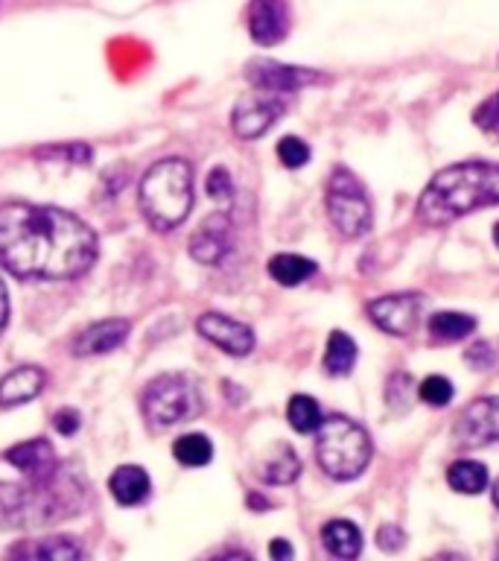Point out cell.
<instances>
[{
  "instance_id": "obj_32",
  "label": "cell",
  "mask_w": 499,
  "mask_h": 561,
  "mask_svg": "<svg viewBox=\"0 0 499 561\" xmlns=\"http://www.w3.org/2000/svg\"><path fill=\"white\" fill-rule=\"evenodd\" d=\"M473 123H476L479 129H499V91L494 96H488V100L473 112Z\"/></svg>"
},
{
  "instance_id": "obj_4",
  "label": "cell",
  "mask_w": 499,
  "mask_h": 561,
  "mask_svg": "<svg viewBox=\"0 0 499 561\" xmlns=\"http://www.w3.org/2000/svg\"><path fill=\"white\" fill-rule=\"evenodd\" d=\"M143 217L155 231H173L193 208V170L182 158H164L143 173L138 187Z\"/></svg>"
},
{
  "instance_id": "obj_12",
  "label": "cell",
  "mask_w": 499,
  "mask_h": 561,
  "mask_svg": "<svg viewBox=\"0 0 499 561\" xmlns=\"http://www.w3.org/2000/svg\"><path fill=\"white\" fill-rule=\"evenodd\" d=\"M289 3L287 0H252L248 3V35L260 47H275L289 35Z\"/></svg>"
},
{
  "instance_id": "obj_34",
  "label": "cell",
  "mask_w": 499,
  "mask_h": 561,
  "mask_svg": "<svg viewBox=\"0 0 499 561\" xmlns=\"http://www.w3.org/2000/svg\"><path fill=\"white\" fill-rule=\"evenodd\" d=\"M464 357H467V366L479 368V371L481 368H490L494 363H497V354H494V348H490L488 342H476V345H471Z\"/></svg>"
},
{
  "instance_id": "obj_29",
  "label": "cell",
  "mask_w": 499,
  "mask_h": 561,
  "mask_svg": "<svg viewBox=\"0 0 499 561\" xmlns=\"http://www.w3.org/2000/svg\"><path fill=\"white\" fill-rule=\"evenodd\" d=\"M278 158L283 167L298 170V167H304L306 161H310V147H306L301 138H295V135H287V138H280L278 144Z\"/></svg>"
},
{
  "instance_id": "obj_11",
  "label": "cell",
  "mask_w": 499,
  "mask_h": 561,
  "mask_svg": "<svg viewBox=\"0 0 499 561\" xmlns=\"http://www.w3.org/2000/svg\"><path fill=\"white\" fill-rule=\"evenodd\" d=\"M283 100H278L275 94L263 96H245L234 105V114H231V126H234L236 138L254 140L266 135V131L275 126L280 114H283Z\"/></svg>"
},
{
  "instance_id": "obj_26",
  "label": "cell",
  "mask_w": 499,
  "mask_h": 561,
  "mask_svg": "<svg viewBox=\"0 0 499 561\" xmlns=\"http://www.w3.org/2000/svg\"><path fill=\"white\" fill-rule=\"evenodd\" d=\"M175 459L187 468H201V465H208L213 459V445H210L208 436H201V433H184L178 442L173 445Z\"/></svg>"
},
{
  "instance_id": "obj_16",
  "label": "cell",
  "mask_w": 499,
  "mask_h": 561,
  "mask_svg": "<svg viewBox=\"0 0 499 561\" xmlns=\"http://www.w3.org/2000/svg\"><path fill=\"white\" fill-rule=\"evenodd\" d=\"M228 252H231V219L225 214H213L190 237V257L205 266H217L225 261Z\"/></svg>"
},
{
  "instance_id": "obj_1",
  "label": "cell",
  "mask_w": 499,
  "mask_h": 561,
  "mask_svg": "<svg viewBox=\"0 0 499 561\" xmlns=\"http://www.w3.org/2000/svg\"><path fill=\"white\" fill-rule=\"evenodd\" d=\"M96 261L94 228L53 205H0V266L15 278L68 280Z\"/></svg>"
},
{
  "instance_id": "obj_31",
  "label": "cell",
  "mask_w": 499,
  "mask_h": 561,
  "mask_svg": "<svg viewBox=\"0 0 499 561\" xmlns=\"http://www.w3.org/2000/svg\"><path fill=\"white\" fill-rule=\"evenodd\" d=\"M205 191L213 199H231V193H234V182H231V173H228L225 167H213L208 175V182H205Z\"/></svg>"
},
{
  "instance_id": "obj_41",
  "label": "cell",
  "mask_w": 499,
  "mask_h": 561,
  "mask_svg": "<svg viewBox=\"0 0 499 561\" xmlns=\"http://www.w3.org/2000/svg\"><path fill=\"white\" fill-rule=\"evenodd\" d=\"M494 503H497V508H499V480H497V485H494Z\"/></svg>"
},
{
  "instance_id": "obj_14",
  "label": "cell",
  "mask_w": 499,
  "mask_h": 561,
  "mask_svg": "<svg viewBox=\"0 0 499 561\" xmlns=\"http://www.w3.org/2000/svg\"><path fill=\"white\" fill-rule=\"evenodd\" d=\"M3 561H85V552L68 535H47L12 543Z\"/></svg>"
},
{
  "instance_id": "obj_20",
  "label": "cell",
  "mask_w": 499,
  "mask_h": 561,
  "mask_svg": "<svg viewBox=\"0 0 499 561\" xmlns=\"http://www.w3.org/2000/svg\"><path fill=\"white\" fill-rule=\"evenodd\" d=\"M322 543L333 559L353 561L362 552V533L350 520H330L322 529Z\"/></svg>"
},
{
  "instance_id": "obj_15",
  "label": "cell",
  "mask_w": 499,
  "mask_h": 561,
  "mask_svg": "<svg viewBox=\"0 0 499 561\" xmlns=\"http://www.w3.org/2000/svg\"><path fill=\"white\" fill-rule=\"evenodd\" d=\"M7 462L24 473L30 482L50 480L59 471V459H56V450L47 438H30V442L9 447Z\"/></svg>"
},
{
  "instance_id": "obj_27",
  "label": "cell",
  "mask_w": 499,
  "mask_h": 561,
  "mask_svg": "<svg viewBox=\"0 0 499 561\" xmlns=\"http://www.w3.org/2000/svg\"><path fill=\"white\" fill-rule=\"evenodd\" d=\"M287 419L298 433H315V430L322 427V410H318V401L310 398V394H292L287 407Z\"/></svg>"
},
{
  "instance_id": "obj_35",
  "label": "cell",
  "mask_w": 499,
  "mask_h": 561,
  "mask_svg": "<svg viewBox=\"0 0 499 561\" xmlns=\"http://www.w3.org/2000/svg\"><path fill=\"white\" fill-rule=\"evenodd\" d=\"M385 394H388V401L394 407H403V403H409V375H392L388 386H385Z\"/></svg>"
},
{
  "instance_id": "obj_38",
  "label": "cell",
  "mask_w": 499,
  "mask_h": 561,
  "mask_svg": "<svg viewBox=\"0 0 499 561\" xmlns=\"http://www.w3.org/2000/svg\"><path fill=\"white\" fill-rule=\"evenodd\" d=\"M7 322H9V293L7 287H3V280H0V333H3Z\"/></svg>"
},
{
  "instance_id": "obj_21",
  "label": "cell",
  "mask_w": 499,
  "mask_h": 561,
  "mask_svg": "<svg viewBox=\"0 0 499 561\" xmlns=\"http://www.w3.org/2000/svg\"><path fill=\"white\" fill-rule=\"evenodd\" d=\"M432 340L438 342H462L464 336H471L476 331V316L459 313V310H438L429 316L427 322Z\"/></svg>"
},
{
  "instance_id": "obj_7",
  "label": "cell",
  "mask_w": 499,
  "mask_h": 561,
  "mask_svg": "<svg viewBox=\"0 0 499 561\" xmlns=\"http://www.w3.org/2000/svg\"><path fill=\"white\" fill-rule=\"evenodd\" d=\"M327 214L341 237L357 240L371 228V202L357 175L339 167L327 182Z\"/></svg>"
},
{
  "instance_id": "obj_36",
  "label": "cell",
  "mask_w": 499,
  "mask_h": 561,
  "mask_svg": "<svg viewBox=\"0 0 499 561\" xmlns=\"http://www.w3.org/2000/svg\"><path fill=\"white\" fill-rule=\"evenodd\" d=\"M79 424H82V419H79L77 410H59L53 415V427L59 430L61 436H73L79 430Z\"/></svg>"
},
{
  "instance_id": "obj_42",
  "label": "cell",
  "mask_w": 499,
  "mask_h": 561,
  "mask_svg": "<svg viewBox=\"0 0 499 561\" xmlns=\"http://www.w3.org/2000/svg\"><path fill=\"white\" fill-rule=\"evenodd\" d=\"M494 243L499 245V222H497V226H494Z\"/></svg>"
},
{
  "instance_id": "obj_43",
  "label": "cell",
  "mask_w": 499,
  "mask_h": 561,
  "mask_svg": "<svg viewBox=\"0 0 499 561\" xmlns=\"http://www.w3.org/2000/svg\"><path fill=\"white\" fill-rule=\"evenodd\" d=\"M497 561H499V552H497Z\"/></svg>"
},
{
  "instance_id": "obj_23",
  "label": "cell",
  "mask_w": 499,
  "mask_h": 561,
  "mask_svg": "<svg viewBox=\"0 0 499 561\" xmlns=\"http://www.w3.org/2000/svg\"><path fill=\"white\" fill-rule=\"evenodd\" d=\"M353 363H357V342L350 340L345 331H333L330 340H327V351H324V368H327V375H350Z\"/></svg>"
},
{
  "instance_id": "obj_39",
  "label": "cell",
  "mask_w": 499,
  "mask_h": 561,
  "mask_svg": "<svg viewBox=\"0 0 499 561\" xmlns=\"http://www.w3.org/2000/svg\"><path fill=\"white\" fill-rule=\"evenodd\" d=\"M219 561H252L248 556H243V552H231V556H222Z\"/></svg>"
},
{
  "instance_id": "obj_22",
  "label": "cell",
  "mask_w": 499,
  "mask_h": 561,
  "mask_svg": "<svg viewBox=\"0 0 499 561\" xmlns=\"http://www.w3.org/2000/svg\"><path fill=\"white\" fill-rule=\"evenodd\" d=\"M315 270H318L315 261L301 257V254H275L269 261V275L278 280L280 287H298L306 278H313Z\"/></svg>"
},
{
  "instance_id": "obj_25",
  "label": "cell",
  "mask_w": 499,
  "mask_h": 561,
  "mask_svg": "<svg viewBox=\"0 0 499 561\" xmlns=\"http://www.w3.org/2000/svg\"><path fill=\"white\" fill-rule=\"evenodd\" d=\"M298 473H301V459L292 447H280L278 454L260 468V477L269 485H289L298 480Z\"/></svg>"
},
{
  "instance_id": "obj_19",
  "label": "cell",
  "mask_w": 499,
  "mask_h": 561,
  "mask_svg": "<svg viewBox=\"0 0 499 561\" xmlns=\"http://www.w3.org/2000/svg\"><path fill=\"white\" fill-rule=\"evenodd\" d=\"M108 491L120 506H140L152 491L149 473L140 465H120L108 480Z\"/></svg>"
},
{
  "instance_id": "obj_8",
  "label": "cell",
  "mask_w": 499,
  "mask_h": 561,
  "mask_svg": "<svg viewBox=\"0 0 499 561\" xmlns=\"http://www.w3.org/2000/svg\"><path fill=\"white\" fill-rule=\"evenodd\" d=\"M420 313H423V296L418 293L383 296L368 305V319L392 336H411L420 322Z\"/></svg>"
},
{
  "instance_id": "obj_9",
  "label": "cell",
  "mask_w": 499,
  "mask_h": 561,
  "mask_svg": "<svg viewBox=\"0 0 499 561\" xmlns=\"http://www.w3.org/2000/svg\"><path fill=\"white\" fill-rule=\"evenodd\" d=\"M245 79L254 88H260L266 94H292L298 88L313 85L322 79L318 70L298 68V65H283V61L254 59L245 65Z\"/></svg>"
},
{
  "instance_id": "obj_2",
  "label": "cell",
  "mask_w": 499,
  "mask_h": 561,
  "mask_svg": "<svg viewBox=\"0 0 499 561\" xmlns=\"http://www.w3.org/2000/svg\"><path fill=\"white\" fill-rule=\"evenodd\" d=\"M499 205V164L464 161L438 170L418 199V217L427 226H446L471 210Z\"/></svg>"
},
{
  "instance_id": "obj_10",
  "label": "cell",
  "mask_w": 499,
  "mask_h": 561,
  "mask_svg": "<svg viewBox=\"0 0 499 561\" xmlns=\"http://www.w3.org/2000/svg\"><path fill=\"white\" fill-rule=\"evenodd\" d=\"M455 438L464 447H485L499 442V394L467 403L455 421Z\"/></svg>"
},
{
  "instance_id": "obj_33",
  "label": "cell",
  "mask_w": 499,
  "mask_h": 561,
  "mask_svg": "<svg viewBox=\"0 0 499 561\" xmlns=\"http://www.w3.org/2000/svg\"><path fill=\"white\" fill-rule=\"evenodd\" d=\"M406 543V535H403L401 526L394 524H385L380 526V533H376V547L385 552H397Z\"/></svg>"
},
{
  "instance_id": "obj_37",
  "label": "cell",
  "mask_w": 499,
  "mask_h": 561,
  "mask_svg": "<svg viewBox=\"0 0 499 561\" xmlns=\"http://www.w3.org/2000/svg\"><path fill=\"white\" fill-rule=\"evenodd\" d=\"M269 556H271V561H292V559H295V552H292V543L283 541V538H275V541L269 543Z\"/></svg>"
},
{
  "instance_id": "obj_17",
  "label": "cell",
  "mask_w": 499,
  "mask_h": 561,
  "mask_svg": "<svg viewBox=\"0 0 499 561\" xmlns=\"http://www.w3.org/2000/svg\"><path fill=\"white\" fill-rule=\"evenodd\" d=\"M129 331L131 324L126 319H103V322H94L91 328L77 333V340H73L70 348H73L77 357H100V354L120 348Z\"/></svg>"
},
{
  "instance_id": "obj_30",
  "label": "cell",
  "mask_w": 499,
  "mask_h": 561,
  "mask_svg": "<svg viewBox=\"0 0 499 561\" xmlns=\"http://www.w3.org/2000/svg\"><path fill=\"white\" fill-rule=\"evenodd\" d=\"M91 147L85 144H59V147H50V149H42L38 158H61V161H77V164H85L91 161Z\"/></svg>"
},
{
  "instance_id": "obj_13",
  "label": "cell",
  "mask_w": 499,
  "mask_h": 561,
  "mask_svg": "<svg viewBox=\"0 0 499 561\" xmlns=\"http://www.w3.org/2000/svg\"><path fill=\"white\" fill-rule=\"evenodd\" d=\"M199 333L208 342H213L217 348H222L231 357H245L254 348V331L248 324L236 322L231 316L222 313H201L196 322Z\"/></svg>"
},
{
  "instance_id": "obj_24",
  "label": "cell",
  "mask_w": 499,
  "mask_h": 561,
  "mask_svg": "<svg viewBox=\"0 0 499 561\" xmlns=\"http://www.w3.org/2000/svg\"><path fill=\"white\" fill-rule=\"evenodd\" d=\"M446 482L459 494H481L488 485V468L476 459H459V462L450 465Z\"/></svg>"
},
{
  "instance_id": "obj_6",
  "label": "cell",
  "mask_w": 499,
  "mask_h": 561,
  "mask_svg": "<svg viewBox=\"0 0 499 561\" xmlns=\"http://www.w3.org/2000/svg\"><path fill=\"white\" fill-rule=\"evenodd\" d=\"M201 410L199 386L184 375L155 377L143 392V419L152 427H173Z\"/></svg>"
},
{
  "instance_id": "obj_3",
  "label": "cell",
  "mask_w": 499,
  "mask_h": 561,
  "mask_svg": "<svg viewBox=\"0 0 499 561\" xmlns=\"http://www.w3.org/2000/svg\"><path fill=\"white\" fill-rule=\"evenodd\" d=\"M85 503V489L77 477L56 471L44 482L12 485L0 482V526L24 529V526L59 524L61 517H73Z\"/></svg>"
},
{
  "instance_id": "obj_18",
  "label": "cell",
  "mask_w": 499,
  "mask_h": 561,
  "mask_svg": "<svg viewBox=\"0 0 499 561\" xmlns=\"http://www.w3.org/2000/svg\"><path fill=\"white\" fill-rule=\"evenodd\" d=\"M44 375L38 366H21L15 371H9L0 380V407H18V403L33 401L35 394L44 389Z\"/></svg>"
},
{
  "instance_id": "obj_40",
  "label": "cell",
  "mask_w": 499,
  "mask_h": 561,
  "mask_svg": "<svg viewBox=\"0 0 499 561\" xmlns=\"http://www.w3.org/2000/svg\"><path fill=\"white\" fill-rule=\"evenodd\" d=\"M436 561H464L462 556H438Z\"/></svg>"
},
{
  "instance_id": "obj_28",
  "label": "cell",
  "mask_w": 499,
  "mask_h": 561,
  "mask_svg": "<svg viewBox=\"0 0 499 561\" xmlns=\"http://www.w3.org/2000/svg\"><path fill=\"white\" fill-rule=\"evenodd\" d=\"M420 401L429 403V407H446L453 401V383L441 375H429L418 389Z\"/></svg>"
},
{
  "instance_id": "obj_5",
  "label": "cell",
  "mask_w": 499,
  "mask_h": 561,
  "mask_svg": "<svg viewBox=\"0 0 499 561\" xmlns=\"http://www.w3.org/2000/svg\"><path fill=\"white\" fill-rule=\"evenodd\" d=\"M315 433H318L315 454H318V465L327 477L348 482L365 471L371 462V438L362 424L345 419V415H333V419L322 421V427Z\"/></svg>"
}]
</instances>
